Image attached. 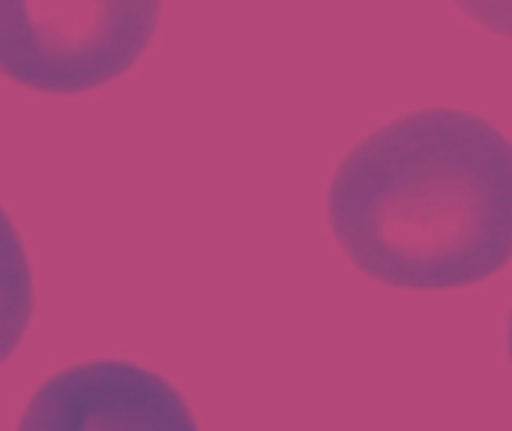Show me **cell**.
<instances>
[{"instance_id":"cell-1","label":"cell","mask_w":512,"mask_h":431,"mask_svg":"<svg viewBox=\"0 0 512 431\" xmlns=\"http://www.w3.org/2000/svg\"><path fill=\"white\" fill-rule=\"evenodd\" d=\"M327 219L348 261L381 285H477L512 261V141L459 108L390 120L339 162Z\"/></svg>"},{"instance_id":"cell-2","label":"cell","mask_w":512,"mask_h":431,"mask_svg":"<svg viewBox=\"0 0 512 431\" xmlns=\"http://www.w3.org/2000/svg\"><path fill=\"white\" fill-rule=\"evenodd\" d=\"M159 3H0V72L39 93H84L147 51Z\"/></svg>"},{"instance_id":"cell-3","label":"cell","mask_w":512,"mask_h":431,"mask_svg":"<svg viewBox=\"0 0 512 431\" xmlns=\"http://www.w3.org/2000/svg\"><path fill=\"white\" fill-rule=\"evenodd\" d=\"M18 431H201L186 399L129 360H90L48 378Z\"/></svg>"},{"instance_id":"cell-4","label":"cell","mask_w":512,"mask_h":431,"mask_svg":"<svg viewBox=\"0 0 512 431\" xmlns=\"http://www.w3.org/2000/svg\"><path fill=\"white\" fill-rule=\"evenodd\" d=\"M36 309L33 273L24 243L0 207V366L18 351Z\"/></svg>"},{"instance_id":"cell-5","label":"cell","mask_w":512,"mask_h":431,"mask_svg":"<svg viewBox=\"0 0 512 431\" xmlns=\"http://www.w3.org/2000/svg\"><path fill=\"white\" fill-rule=\"evenodd\" d=\"M510 363H512V312H510Z\"/></svg>"}]
</instances>
